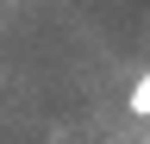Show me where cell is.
I'll list each match as a JSON object with an SVG mask.
<instances>
[{
	"label": "cell",
	"instance_id": "cell-1",
	"mask_svg": "<svg viewBox=\"0 0 150 144\" xmlns=\"http://www.w3.org/2000/svg\"><path fill=\"white\" fill-rule=\"evenodd\" d=\"M131 113H150V69L138 75V88H131Z\"/></svg>",
	"mask_w": 150,
	"mask_h": 144
}]
</instances>
